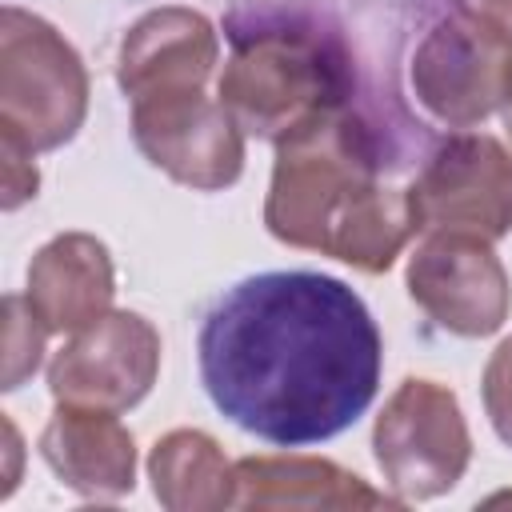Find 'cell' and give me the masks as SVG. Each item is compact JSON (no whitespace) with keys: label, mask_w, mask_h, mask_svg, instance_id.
I'll return each mask as SVG.
<instances>
[{"label":"cell","mask_w":512,"mask_h":512,"mask_svg":"<svg viewBox=\"0 0 512 512\" xmlns=\"http://www.w3.org/2000/svg\"><path fill=\"white\" fill-rule=\"evenodd\" d=\"M196 364L224 420L264 444L304 448L372 408L384 340L344 280L304 268L256 272L204 312Z\"/></svg>","instance_id":"obj_1"},{"label":"cell","mask_w":512,"mask_h":512,"mask_svg":"<svg viewBox=\"0 0 512 512\" xmlns=\"http://www.w3.org/2000/svg\"><path fill=\"white\" fill-rule=\"evenodd\" d=\"M264 228L304 252L380 276L420 232L408 188L380 180V148L368 124L340 108L276 144Z\"/></svg>","instance_id":"obj_2"},{"label":"cell","mask_w":512,"mask_h":512,"mask_svg":"<svg viewBox=\"0 0 512 512\" xmlns=\"http://www.w3.org/2000/svg\"><path fill=\"white\" fill-rule=\"evenodd\" d=\"M216 96L248 136L280 144L284 136L348 108L352 60L340 36L312 20H228V56Z\"/></svg>","instance_id":"obj_3"},{"label":"cell","mask_w":512,"mask_h":512,"mask_svg":"<svg viewBox=\"0 0 512 512\" xmlns=\"http://www.w3.org/2000/svg\"><path fill=\"white\" fill-rule=\"evenodd\" d=\"M88 116V68L72 40L36 12H0V136L28 152L64 148Z\"/></svg>","instance_id":"obj_4"},{"label":"cell","mask_w":512,"mask_h":512,"mask_svg":"<svg viewBox=\"0 0 512 512\" xmlns=\"http://www.w3.org/2000/svg\"><path fill=\"white\" fill-rule=\"evenodd\" d=\"M372 456L404 504L452 492L472 464V432L456 392L428 376L400 380L372 424Z\"/></svg>","instance_id":"obj_5"},{"label":"cell","mask_w":512,"mask_h":512,"mask_svg":"<svg viewBox=\"0 0 512 512\" xmlns=\"http://www.w3.org/2000/svg\"><path fill=\"white\" fill-rule=\"evenodd\" d=\"M420 232H468L500 240L512 232V152L488 132H448L408 184Z\"/></svg>","instance_id":"obj_6"},{"label":"cell","mask_w":512,"mask_h":512,"mask_svg":"<svg viewBox=\"0 0 512 512\" xmlns=\"http://www.w3.org/2000/svg\"><path fill=\"white\" fill-rule=\"evenodd\" d=\"M412 304L460 340H484L512 312V280L492 240L468 232H424L404 264Z\"/></svg>","instance_id":"obj_7"},{"label":"cell","mask_w":512,"mask_h":512,"mask_svg":"<svg viewBox=\"0 0 512 512\" xmlns=\"http://www.w3.org/2000/svg\"><path fill=\"white\" fill-rule=\"evenodd\" d=\"M512 44L448 8L412 48L408 84L440 128H476L500 108Z\"/></svg>","instance_id":"obj_8"},{"label":"cell","mask_w":512,"mask_h":512,"mask_svg":"<svg viewBox=\"0 0 512 512\" xmlns=\"http://www.w3.org/2000/svg\"><path fill=\"white\" fill-rule=\"evenodd\" d=\"M244 136L220 96H204V88L132 100V140L140 156L192 192H224L240 180Z\"/></svg>","instance_id":"obj_9"},{"label":"cell","mask_w":512,"mask_h":512,"mask_svg":"<svg viewBox=\"0 0 512 512\" xmlns=\"http://www.w3.org/2000/svg\"><path fill=\"white\" fill-rule=\"evenodd\" d=\"M160 332L132 308H112L96 324L72 332L48 360V392L56 404L100 408L124 416L160 376Z\"/></svg>","instance_id":"obj_10"},{"label":"cell","mask_w":512,"mask_h":512,"mask_svg":"<svg viewBox=\"0 0 512 512\" xmlns=\"http://www.w3.org/2000/svg\"><path fill=\"white\" fill-rule=\"evenodd\" d=\"M220 60V36L212 20L184 4L144 12L120 40L116 84L132 100L204 88Z\"/></svg>","instance_id":"obj_11"},{"label":"cell","mask_w":512,"mask_h":512,"mask_svg":"<svg viewBox=\"0 0 512 512\" xmlns=\"http://www.w3.org/2000/svg\"><path fill=\"white\" fill-rule=\"evenodd\" d=\"M24 300L52 336H72L112 312L116 264L92 232H60L28 260Z\"/></svg>","instance_id":"obj_12"},{"label":"cell","mask_w":512,"mask_h":512,"mask_svg":"<svg viewBox=\"0 0 512 512\" xmlns=\"http://www.w3.org/2000/svg\"><path fill=\"white\" fill-rule=\"evenodd\" d=\"M40 460L84 500H124L136 488V440L116 412L56 404L40 432Z\"/></svg>","instance_id":"obj_13"},{"label":"cell","mask_w":512,"mask_h":512,"mask_svg":"<svg viewBox=\"0 0 512 512\" xmlns=\"http://www.w3.org/2000/svg\"><path fill=\"white\" fill-rule=\"evenodd\" d=\"M404 500L392 492L372 488L352 468L328 456H240L236 460V488L232 508H288V512H316V508H400Z\"/></svg>","instance_id":"obj_14"},{"label":"cell","mask_w":512,"mask_h":512,"mask_svg":"<svg viewBox=\"0 0 512 512\" xmlns=\"http://www.w3.org/2000/svg\"><path fill=\"white\" fill-rule=\"evenodd\" d=\"M148 480L168 512H216L232 508L236 460L204 428H172L148 452Z\"/></svg>","instance_id":"obj_15"},{"label":"cell","mask_w":512,"mask_h":512,"mask_svg":"<svg viewBox=\"0 0 512 512\" xmlns=\"http://www.w3.org/2000/svg\"><path fill=\"white\" fill-rule=\"evenodd\" d=\"M52 332L28 308L20 292L4 296V392H16L44 360V340Z\"/></svg>","instance_id":"obj_16"},{"label":"cell","mask_w":512,"mask_h":512,"mask_svg":"<svg viewBox=\"0 0 512 512\" xmlns=\"http://www.w3.org/2000/svg\"><path fill=\"white\" fill-rule=\"evenodd\" d=\"M480 400H484V416L492 424V432L512 448V336H504L480 376Z\"/></svg>","instance_id":"obj_17"},{"label":"cell","mask_w":512,"mask_h":512,"mask_svg":"<svg viewBox=\"0 0 512 512\" xmlns=\"http://www.w3.org/2000/svg\"><path fill=\"white\" fill-rule=\"evenodd\" d=\"M0 160H4V212H16L20 204H28L40 188V172H36V152H28L20 140L0 136Z\"/></svg>","instance_id":"obj_18"},{"label":"cell","mask_w":512,"mask_h":512,"mask_svg":"<svg viewBox=\"0 0 512 512\" xmlns=\"http://www.w3.org/2000/svg\"><path fill=\"white\" fill-rule=\"evenodd\" d=\"M452 8L472 16L476 24L492 28L496 36H504L512 44V0H452Z\"/></svg>","instance_id":"obj_19"},{"label":"cell","mask_w":512,"mask_h":512,"mask_svg":"<svg viewBox=\"0 0 512 512\" xmlns=\"http://www.w3.org/2000/svg\"><path fill=\"white\" fill-rule=\"evenodd\" d=\"M500 120H504V132L512 136V60H508V72H504V92H500Z\"/></svg>","instance_id":"obj_20"}]
</instances>
